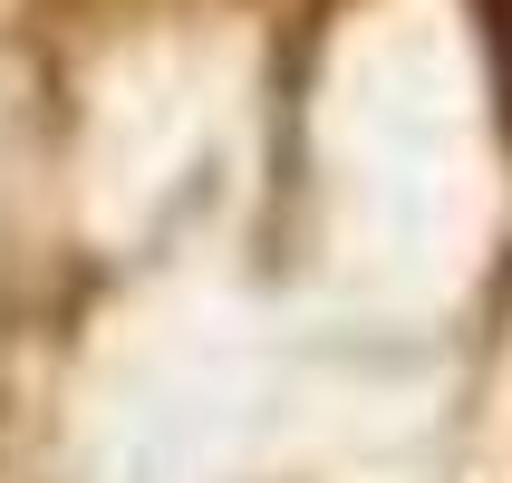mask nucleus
<instances>
[{
    "label": "nucleus",
    "mask_w": 512,
    "mask_h": 483,
    "mask_svg": "<svg viewBox=\"0 0 512 483\" xmlns=\"http://www.w3.org/2000/svg\"><path fill=\"white\" fill-rule=\"evenodd\" d=\"M474 29H484V68H493V107H503V136H512V0H474Z\"/></svg>",
    "instance_id": "obj_1"
}]
</instances>
